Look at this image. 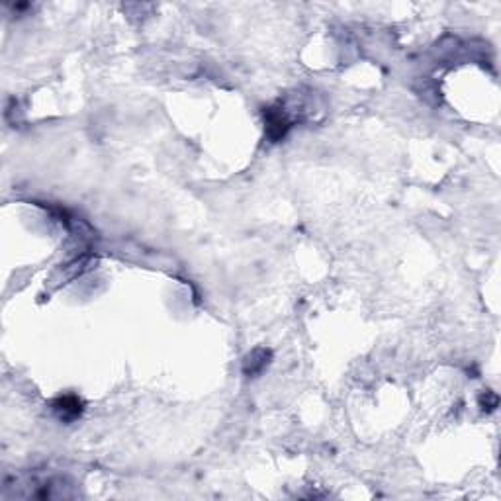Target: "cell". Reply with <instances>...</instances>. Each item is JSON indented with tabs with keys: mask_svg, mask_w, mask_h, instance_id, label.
Segmentation results:
<instances>
[{
	"mask_svg": "<svg viewBox=\"0 0 501 501\" xmlns=\"http://www.w3.org/2000/svg\"><path fill=\"white\" fill-rule=\"evenodd\" d=\"M265 120H266V135H268V139H270L273 143L280 142L284 135L288 133L290 125H292L282 108H268V110L265 112Z\"/></svg>",
	"mask_w": 501,
	"mask_h": 501,
	"instance_id": "obj_1",
	"label": "cell"
},
{
	"mask_svg": "<svg viewBox=\"0 0 501 501\" xmlns=\"http://www.w3.org/2000/svg\"><path fill=\"white\" fill-rule=\"evenodd\" d=\"M53 411L61 421H75L83 413V402L76 396H61L53 402Z\"/></svg>",
	"mask_w": 501,
	"mask_h": 501,
	"instance_id": "obj_2",
	"label": "cell"
},
{
	"mask_svg": "<svg viewBox=\"0 0 501 501\" xmlns=\"http://www.w3.org/2000/svg\"><path fill=\"white\" fill-rule=\"evenodd\" d=\"M268 359H270V350L255 349L245 359V366H243L245 374L255 376V374H259V372H263V369L268 364Z\"/></svg>",
	"mask_w": 501,
	"mask_h": 501,
	"instance_id": "obj_3",
	"label": "cell"
}]
</instances>
